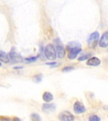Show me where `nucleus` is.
<instances>
[{
  "mask_svg": "<svg viewBox=\"0 0 108 121\" xmlns=\"http://www.w3.org/2000/svg\"><path fill=\"white\" fill-rule=\"evenodd\" d=\"M99 40V33L98 32H93L89 36L87 39V43L89 47L91 49H94L95 47L98 44V42Z\"/></svg>",
  "mask_w": 108,
  "mask_h": 121,
  "instance_id": "7ed1b4c3",
  "label": "nucleus"
},
{
  "mask_svg": "<svg viewBox=\"0 0 108 121\" xmlns=\"http://www.w3.org/2000/svg\"><path fill=\"white\" fill-rule=\"evenodd\" d=\"M39 57V56H34V57H28V58H26L25 60H26L27 62H35L37 59Z\"/></svg>",
  "mask_w": 108,
  "mask_h": 121,
  "instance_id": "2eb2a0df",
  "label": "nucleus"
},
{
  "mask_svg": "<svg viewBox=\"0 0 108 121\" xmlns=\"http://www.w3.org/2000/svg\"><path fill=\"white\" fill-rule=\"evenodd\" d=\"M0 121H11V119L4 116H0Z\"/></svg>",
  "mask_w": 108,
  "mask_h": 121,
  "instance_id": "6ab92c4d",
  "label": "nucleus"
},
{
  "mask_svg": "<svg viewBox=\"0 0 108 121\" xmlns=\"http://www.w3.org/2000/svg\"><path fill=\"white\" fill-rule=\"evenodd\" d=\"M101 63L100 59H99L97 57H92L91 58H89L86 62L87 65L89 66H98Z\"/></svg>",
  "mask_w": 108,
  "mask_h": 121,
  "instance_id": "1a4fd4ad",
  "label": "nucleus"
},
{
  "mask_svg": "<svg viewBox=\"0 0 108 121\" xmlns=\"http://www.w3.org/2000/svg\"><path fill=\"white\" fill-rule=\"evenodd\" d=\"M53 95L49 91H45L42 95V99L46 103H49L53 100Z\"/></svg>",
  "mask_w": 108,
  "mask_h": 121,
  "instance_id": "9b49d317",
  "label": "nucleus"
},
{
  "mask_svg": "<svg viewBox=\"0 0 108 121\" xmlns=\"http://www.w3.org/2000/svg\"><path fill=\"white\" fill-rule=\"evenodd\" d=\"M73 110L76 114H80L84 113L86 111V108L82 102L80 101H76L73 105Z\"/></svg>",
  "mask_w": 108,
  "mask_h": 121,
  "instance_id": "423d86ee",
  "label": "nucleus"
},
{
  "mask_svg": "<svg viewBox=\"0 0 108 121\" xmlns=\"http://www.w3.org/2000/svg\"><path fill=\"white\" fill-rule=\"evenodd\" d=\"M20 68H22V67H15L14 69H20Z\"/></svg>",
  "mask_w": 108,
  "mask_h": 121,
  "instance_id": "4be33fe9",
  "label": "nucleus"
},
{
  "mask_svg": "<svg viewBox=\"0 0 108 121\" xmlns=\"http://www.w3.org/2000/svg\"><path fill=\"white\" fill-rule=\"evenodd\" d=\"M59 119L60 121H74L75 117L70 112L64 110L59 113Z\"/></svg>",
  "mask_w": 108,
  "mask_h": 121,
  "instance_id": "20e7f679",
  "label": "nucleus"
},
{
  "mask_svg": "<svg viewBox=\"0 0 108 121\" xmlns=\"http://www.w3.org/2000/svg\"><path fill=\"white\" fill-rule=\"evenodd\" d=\"M75 69L74 67L71 66H65L64 68H63L62 71L63 72H69L71 71L72 70H73Z\"/></svg>",
  "mask_w": 108,
  "mask_h": 121,
  "instance_id": "dca6fc26",
  "label": "nucleus"
},
{
  "mask_svg": "<svg viewBox=\"0 0 108 121\" xmlns=\"http://www.w3.org/2000/svg\"><path fill=\"white\" fill-rule=\"evenodd\" d=\"M34 80L37 83L40 82L42 81V75L41 74H37V75H35L34 76Z\"/></svg>",
  "mask_w": 108,
  "mask_h": 121,
  "instance_id": "f3484780",
  "label": "nucleus"
},
{
  "mask_svg": "<svg viewBox=\"0 0 108 121\" xmlns=\"http://www.w3.org/2000/svg\"><path fill=\"white\" fill-rule=\"evenodd\" d=\"M66 48L68 51V57L71 60L75 59L81 51V44L77 41L70 42L66 46Z\"/></svg>",
  "mask_w": 108,
  "mask_h": 121,
  "instance_id": "f257e3e1",
  "label": "nucleus"
},
{
  "mask_svg": "<svg viewBox=\"0 0 108 121\" xmlns=\"http://www.w3.org/2000/svg\"><path fill=\"white\" fill-rule=\"evenodd\" d=\"M89 57H90V55H84V56L79 57L78 58V60H79V61H83V60L88 59L89 58Z\"/></svg>",
  "mask_w": 108,
  "mask_h": 121,
  "instance_id": "a211bd4d",
  "label": "nucleus"
},
{
  "mask_svg": "<svg viewBox=\"0 0 108 121\" xmlns=\"http://www.w3.org/2000/svg\"><path fill=\"white\" fill-rule=\"evenodd\" d=\"M42 109L45 112H54L56 110V105L53 104H43L42 107Z\"/></svg>",
  "mask_w": 108,
  "mask_h": 121,
  "instance_id": "9d476101",
  "label": "nucleus"
},
{
  "mask_svg": "<svg viewBox=\"0 0 108 121\" xmlns=\"http://www.w3.org/2000/svg\"><path fill=\"white\" fill-rule=\"evenodd\" d=\"M30 119L32 121H41V118L37 113H32L30 116Z\"/></svg>",
  "mask_w": 108,
  "mask_h": 121,
  "instance_id": "ddd939ff",
  "label": "nucleus"
},
{
  "mask_svg": "<svg viewBox=\"0 0 108 121\" xmlns=\"http://www.w3.org/2000/svg\"><path fill=\"white\" fill-rule=\"evenodd\" d=\"M1 66V62H0V67Z\"/></svg>",
  "mask_w": 108,
  "mask_h": 121,
  "instance_id": "5701e85b",
  "label": "nucleus"
},
{
  "mask_svg": "<svg viewBox=\"0 0 108 121\" xmlns=\"http://www.w3.org/2000/svg\"><path fill=\"white\" fill-rule=\"evenodd\" d=\"M8 56H9V59H11L14 63L21 62L23 61L22 57L19 54L16 52L15 50H13V49H12L11 52H9V54Z\"/></svg>",
  "mask_w": 108,
  "mask_h": 121,
  "instance_id": "0eeeda50",
  "label": "nucleus"
},
{
  "mask_svg": "<svg viewBox=\"0 0 108 121\" xmlns=\"http://www.w3.org/2000/svg\"><path fill=\"white\" fill-rule=\"evenodd\" d=\"M0 60L4 63H8L9 62L8 55L3 51H0Z\"/></svg>",
  "mask_w": 108,
  "mask_h": 121,
  "instance_id": "f8f14e48",
  "label": "nucleus"
},
{
  "mask_svg": "<svg viewBox=\"0 0 108 121\" xmlns=\"http://www.w3.org/2000/svg\"><path fill=\"white\" fill-rule=\"evenodd\" d=\"M11 121H21L20 119L17 117H14L11 119Z\"/></svg>",
  "mask_w": 108,
  "mask_h": 121,
  "instance_id": "412c9836",
  "label": "nucleus"
},
{
  "mask_svg": "<svg viewBox=\"0 0 108 121\" xmlns=\"http://www.w3.org/2000/svg\"><path fill=\"white\" fill-rule=\"evenodd\" d=\"M44 55L45 57L50 60H54L57 57L56 52L54 45L49 43L45 47L44 50Z\"/></svg>",
  "mask_w": 108,
  "mask_h": 121,
  "instance_id": "f03ea898",
  "label": "nucleus"
},
{
  "mask_svg": "<svg viewBox=\"0 0 108 121\" xmlns=\"http://www.w3.org/2000/svg\"></svg>",
  "mask_w": 108,
  "mask_h": 121,
  "instance_id": "b1692460",
  "label": "nucleus"
},
{
  "mask_svg": "<svg viewBox=\"0 0 108 121\" xmlns=\"http://www.w3.org/2000/svg\"><path fill=\"white\" fill-rule=\"evenodd\" d=\"M57 63L56 62H54V61H52V62H47V63H45V64L46 65H49V66H55L56 64Z\"/></svg>",
  "mask_w": 108,
  "mask_h": 121,
  "instance_id": "aec40b11",
  "label": "nucleus"
},
{
  "mask_svg": "<svg viewBox=\"0 0 108 121\" xmlns=\"http://www.w3.org/2000/svg\"><path fill=\"white\" fill-rule=\"evenodd\" d=\"M89 121H100V118L97 115H92L90 116Z\"/></svg>",
  "mask_w": 108,
  "mask_h": 121,
  "instance_id": "4468645a",
  "label": "nucleus"
},
{
  "mask_svg": "<svg viewBox=\"0 0 108 121\" xmlns=\"http://www.w3.org/2000/svg\"><path fill=\"white\" fill-rule=\"evenodd\" d=\"M99 46L102 48H105L108 46V32H104L102 37L99 40Z\"/></svg>",
  "mask_w": 108,
  "mask_h": 121,
  "instance_id": "6e6552de",
  "label": "nucleus"
},
{
  "mask_svg": "<svg viewBox=\"0 0 108 121\" xmlns=\"http://www.w3.org/2000/svg\"><path fill=\"white\" fill-rule=\"evenodd\" d=\"M55 50H56V56L58 58L62 59L64 57L65 54H66V52H65V50H64L63 45L61 43L59 40H58V42H57V43L56 42Z\"/></svg>",
  "mask_w": 108,
  "mask_h": 121,
  "instance_id": "39448f33",
  "label": "nucleus"
}]
</instances>
